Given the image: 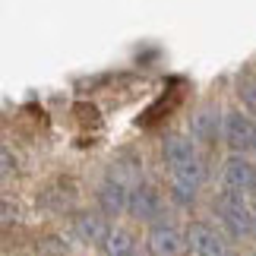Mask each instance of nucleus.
<instances>
[{"label":"nucleus","mask_w":256,"mask_h":256,"mask_svg":"<svg viewBox=\"0 0 256 256\" xmlns=\"http://www.w3.org/2000/svg\"><path fill=\"white\" fill-rule=\"evenodd\" d=\"M184 238L177 228H168V224H158L149 234V253L152 256H180L184 253Z\"/></svg>","instance_id":"nucleus-6"},{"label":"nucleus","mask_w":256,"mask_h":256,"mask_svg":"<svg viewBox=\"0 0 256 256\" xmlns=\"http://www.w3.org/2000/svg\"><path fill=\"white\" fill-rule=\"evenodd\" d=\"M104 253H108V256H133L130 234H124V231H111V238H108V244H104Z\"/></svg>","instance_id":"nucleus-11"},{"label":"nucleus","mask_w":256,"mask_h":256,"mask_svg":"<svg viewBox=\"0 0 256 256\" xmlns=\"http://www.w3.org/2000/svg\"><path fill=\"white\" fill-rule=\"evenodd\" d=\"M218 215L234 238H247V234L256 231V215L240 193H224L218 200Z\"/></svg>","instance_id":"nucleus-2"},{"label":"nucleus","mask_w":256,"mask_h":256,"mask_svg":"<svg viewBox=\"0 0 256 256\" xmlns=\"http://www.w3.org/2000/svg\"><path fill=\"white\" fill-rule=\"evenodd\" d=\"M98 202H102V209H104L108 215H117V212L130 209V200H126L120 180H108L102 190H98Z\"/></svg>","instance_id":"nucleus-8"},{"label":"nucleus","mask_w":256,"mask_h":256,"mask_svg":"<svg viewBox=\"0 0 256 256\" xmlns=\"http://www.w3.org/2000/svg\"><path fill=\"white\" fill-rule=\"evenodd\" d=\"M10 222H13V206L4 202V224H10Z\"/></svg>","instance_id":"nucleus-14"},{"label":"nucleus","mask_w":256,"mask_h":256,"mask_svg":"<svg viewBox=\"0 0 256 256\" xmlns=\"http://www.w3.org/2000/svg\"><path fill=\"white\" fill-rule=\"evenodd\" d=\"M222 180L228 186V193H240V196L250 193V190H256V164L240 158V155H234V158L224 162Z\"/></svg>","instance_id":"nucleus-3"},{"label":"nucleus","mask_w":256,"mask_h":256,"mask_svg":"<svg viewBox=\"0 0 256 256\" xmlns=\"http://www.w3.org/2000/svg\"><path fill=\"white\" fill-rule=\"evenodd\" d=\"M76 234H80L82 240H88V244H108V238H111L104 218H98V215H82V218H76Z\"/></svg>","instance_id":"nucleus-9"},{"label":"nucleus","mask_w":256,"mask_h":256,"mask_svg":"<svg viewBox=\"0 0 256 256\" xmlns=\"http://www.w3.org/2000/svg\"><path fill=\"white\" fill-rule=\"evenodd\" d=\"M253 149H256V146H253Z\"/></svg>","instance_id":"nucleus-15"},{"label":"nucleus","mask_w":256,"mask_h":256,"mask_svg":"<svg viewBox=\"0 0 256 256\" xmlns=\"http://www.w3.org/2000/svg\"><path fill=\"white\" fill-rule=\"evenodd\" d=\"M177 98H180V92H171V88H164V92L158 95V102H155L152 108H146V111L140 114V124H155L162 114H168L171 108L177 104Z\"/></svg>","instance_id":"nucleus-10"},{"label":"nucleus","mask_w":256,"mask_h":256,"mask_svg":"<svg viewBox=\"0 0 256 256\" xmlns=\"http://www.w3.org/2000/svg\"><path fill=\"white\" fill-rule=\"evenodd\" d=\"M164 164H168V174H171V190L177 196V202H190L196 190H200L206 168H202V158L196 155L193 142L180 140V136H168L164 140Z\"/></svg>","instance_id":"nucleus-1"},{"label":"nucleus","mask_w":256,"mask_h":256,"mask_svg":"<svg viewBox=\"0 0 256 256\" xmlns=\"http://www.w3.org/2000/svg\"><path fill=\"white\" fill-rule=\"evenodd\" d=\"M186 244L196 256H231L228 244L218 238V231H212L209 224H193L190 234H186Z\"/></svg>","instance_id":"nucleus-4"},{"label":"nucleus","mask_w":256,"mask_h":256,"mask_svg":"<svg viewBox=\"0 0 256 256\" xmlns=\"http://www.w3.org/2000/svg\"><path fill=\"white\" fill-rule=\"evenodd\" d=\"M130 212L136 218H158V212H162L158 193H155L152 186H136L130 193Z\"/></svg>","instance_id":"nucleus-7"},{"label":"nucleus","mask_w":256,"mask_h":256,"mask_svg":"<svg viewBox=\"0 0 256 256\" xmlns=\"http://www.w3.org/2000/svg\"><path fill=\"white\" fill-rule=\"evenodd\" d=\"M222 130H224V142L231 149H253L256 146V124L244 114H228Z\"/></svg>","instance_id":"nucleus-5"},{"label":"nucleus","mask_w":256,"mask_h":256,"mask_svg":"<svg viewBox=\"0 0 256 256\" xmlns=\"http://www.w3.org/2000/svg\"><path fill=\"white\" fill-rule=\"evenodd\" d=\"M190 126H193V133L200 136V140H212V136H215V126H218V117L200 114V117H193V120H190Z\"/></svg>","instance_id":"nucleus-12"},{"label":"nucleus","mask_w":256,"mask_h":256,"mask_svg":"<svg viewBox=\"0 0 256 256\" xmlns=\"http://www.w3.org/2000/svg\"><path fill=\"white\" fill-rule=\"evenodd\" d=\"M240 95L256 108V80H244V82H240Z\"/></svg>","instance_id":"nucleus-13"}]
</instances>
